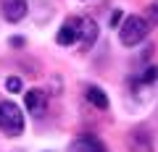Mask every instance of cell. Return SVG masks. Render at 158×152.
I'll use <instances>...</instances> for the list:
<instances>
[{"instance_id": "cell-1", "label": "cell", "mask_w": 158, "mask_h": 152, "mask_svg": "<svg viewBox=\"0 0 158 152\" xmlns=\"http://www.w3.org/2000/svg\"><path fill=\"white\" fill-rule=\"evenodd\" d=\"M148 32H150V24L142 16H127L118 24V40L124 47H137L148 37Z\"/></svg>"}, {"instance_id": "cell-2", "label": "cell", "mask_w": 158, "mask_h": 152, "mask_svg": "<svg viewBox=\"0 0 158 152\" xmlns=\"http://www.w3.org/2000/svg\"><path fill=\"white\" fill-rule=\"evenodd\" d=\"M0 131L6 136H21L24 134V113L11 100H0Z\"/></svg>"}, {"instance_id": "cell-3", "label": "cell", "mask_w": 158, "mask_h": 152, "mask_svg": "<svg viewBox=\"0 0 158 152\" xmlns=\"http://www.w3.org/2000/svg\"><path fill=\"white\" fill-rule=\"evenodd\" d=\"M24 105H27V113L32 115V118H42L48 110V97L42 89H29L27 95H24Z\"/></svg>"}, {"instance_id": "cell-4", "label": "cell", "mask_w": 158, "mask_h": 152, "mask_svg": "<svg viewBox=\"0 0 158 152\" xmlns=\"http://www.w3.org/2000/svg\"><path fill=\"white\" fill-rule=\"evenodd\" d=\"M77 37L85 47H92L98 42V24L87 16H77Z\"/></svg>"}, {"instance_id": "cell-5", "label": "cell", "mask_w": 158, "mask_h": 152, "mask_svg": "<svg viewBox=\"0 0 158 152\" xmlns=\"http://www.w3.org/2000/svg\"><path fill=\"white\" fill-rule=\"evenodd\" d=\"M69 152H108V150L95 134H82V136H77V139L71 142Z\"/></svg>"}, {"instance_id": "cell-6", "label": "cell", "mask_w": 158, "mask_h": 152, "mask_svg": "<svg viewBox=\"0 0 158 152\" xmlns=\"http://www.w3.org/2000/svg\"><path fill=\"white\" fill-rule=\"evenodd\" d=\"M29 6L27 0H3V16H6V21L11 24H19L24 16H27Z\"/></svg>"}, {"instance_id": "cell-7", "label": "cell", "mask_w": 158, "mask_h": 152, "mask_svg": "<svg viewBox=\"0 0 158 152\" xmlns=\"http://www.w3.org/2000/svg\"><path fill=\"white\" fill-rule=\"evenodd\" d=\"M129 152H153V139L145 129H135L129 134Z\"/></svg>"}, {"instance_id": "cell-8", "label": "cell", "mask_w": 158, "mask_h": 152, "mask_svg": "<svg viewBox=\"0 0 158 152\" xmlns=\"http://www.w3.org/2000/svg\"><path fill=\"white\" fill-rule=\"evenodd\" d=\"M77 40H79V37H77V16H74V18H69V21L63 24L61 29H58V37H56V42H58L61 47H71Z\"/></svg>"}, {"instance_id": "cell-9", "label": "cell", "mask_w": 158, "mask_h": 152, "mask_svg": "<svg viewBox=\"0 0 158 152\" xmlns=\"http://www.w3.org/2000/svg\"><path fill=\"white\" fill-rule=\"evenodd\" d=\"M156 81H158V66H145L135 79H132V87H135V89L137 87H153Z\"/></svg>"}, {"instance_id": "cell-10", "label": "cell", "mask_w": 158, "mask_h": 152, "mask_svg": "<svg viewBox=\"0 0 158 152\" xmlns=\"http://www.w3.org/2000/svg\"><path fill=\"white\" fill-rule=\"evenodd\" d=\"M85 97H87L90 105L98 107V110H106V107H108V95L100 89V87H95V84H90V87L85 89Z\"/></svg>"}, {"instance_id": "cell-11", "label": "cell", "mask_w": 158, "mask_h": 152, "mask_svg": "<svg viewBox=\"0 0 158 152\" xmlns=\"http://www.w3.org/2000/svg\"><path fill=\"white\" fill-rule=\"evenodd\" d=\"M6 89L16 95V92H21V89H24V81L19 79V76H8V79H6Z\"/></svg>"}, {"instance_id": "cell-12", "label": "cell", "mask_w": 158, "mask_h": 152, "mask_svg": "<svg viewBox=\"0 0 158 152\" xmlns=\"http://www.w3.org/2000/svg\"><path fill=\"white\" fill-rule=\"evenodd\" d=\"M148 24H158V0H153L150 11H148Z\"/></svg>"}, {"instance_id": "cell-13", "label": "cell", "mask_w": 158, "mask_h": 152, "mask_svg": "<svg viewBox=\"0 0 158 152\" xmlns=\"http://www.w3.org/2000/svg\"><path fill=\"white\" fill-rule=\"evenodd\" d=\"M121 21H124V11H118V8H116V11L111 13V21H108V24H111V26H118Z\"/></svg>"}, {"instance_id": "cell-14", "label": "cell", "mask_w": 158, "mask_h": 152, "mask_svg": "<svg viewBox=\"0 0 158 152\" xmlns=\"http://www.w3.org/2000/svg\"><path fill=\"white\" fill-rule=\"evenodd\" d=\"M11 45L13 47H21L24 45V37H11Z\"/></svg>"}]
</instances>
